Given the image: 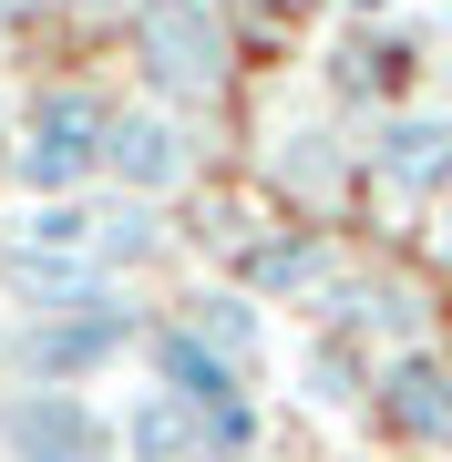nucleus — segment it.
<instances>
[{
    "label": "nucleus",
    "mask_w": 452,
    "mask_h": 462,
    "mask_svg": "<svg viewBox=\"0 0 452 462\" xmlns=\"http://www.w3.org/2000/svg\"><path fill=\"white\" fill-rule=\"evenodd\" d=\"M134 51H144V72L175 103H196V93L226 83V21H217V0H144L134 11Z\"/></svg>",
    "instance_id": "f257e3e1"
},
{
    "label": "nucleus",
    "mask_w": 452,
    "mask_h": 462,
    "mask_svg": "<svg viewBox=\"0 0 452 462\" xmlns=\"http://www.w3.org/2000/svg\"><path fill=\"white\" fill-rule=\"evenodd\" d=\"M370 175L391 196H452V114H391L370 144Z\"/></svg>",
    "instance_id": "f03ea898"
},
{
    "label": "nucleus",
    "mask_w": 452,
    "mask_h": 462,
    "mask_svg": "<svg viewBox=\"0 0 452 462\" xmlns=\"http://www.w3.org/2000/svg\"><path fill=\"white\" fill-rule=\"evenodd\" d=\"M103 103H83V93H62V103H42V124H32V144H21V175L32 185H72V175H93L103 165Z\"/></svg>",
    "instance_id": "7ed1b4c3"
},
{
    "label": "nucleus",
    "mask_w": 452,
    "mask_h": 462,
    "mask_svg": "<svg viewBox=\"0 0 452 462\" xmlns=\"http://www.w3.org/2000/svg\"><path fill=\"white\" fill-rule=\"evenodd\" d=\"M103 175H124L134 196H165V185L185 175L175 114H114V124H103Z\"/></svg>",
    "instance_id": "20e7f679"
},
{
    "label": "nucleus",
    "mask_w": 452,
    "mask_h": 462,
    "mask_svg": "<svg viewBox=\"0 0 452 462\" xmlns=\"http://www.w3.org/2000/svg\"><path fill=\"white\" fill-rule=\"evenodd\" d=\"M381 391H391V421H401L411 442H452V370H442V360L411 349V360H391Z\"/></svg>",
    "instance_id": "39448f33"
},
{
    "label": "nucleus",
    "mask_w": 452,
    "mask_h": 462,
    "mask_svg": "<svg viewBox=\"0 0 452 462\" xmlns=\"http://www.w3.org/2000/svg\"><path fill=\"white\" fill-rule=\"evenodd\" d=\"M134 462H196V421H185V391H144L134 421H124Z\"/></svg>",
    "instance_id": "423d86ee"
},
{
    "label": "nucleus",
    "mask_w": 452,
    "mask_h": 462,
    "mask_svg": "<svg viewBox=\"0 0 452 462\" xmlns=\"http://www.w3.org/2000/svg\"><path fill=\"white\" fill-rule=\"evenodd\" d=\"M154 360H165V380H175L185 401H206V411H226V391H236V380H226V360H217V339H165Z\"/></svg>",
    "instance_id": "0eeeda50"
},
{
    "label": "nucleus",
    "mask_w": 452,
    "mask_h": 462,
    "mask_svg": "<svg viewBox=\"0 0 452 462\" xmlns=\"http://www.w3.org/2000/svg\"><path fill=\"white\" fill-rule=\"evenodd\" d=\"M442 257H452V196H442Z\"/></svg>",
    "instance_id": "6e6552de"
}]
</instances>
